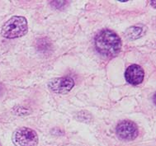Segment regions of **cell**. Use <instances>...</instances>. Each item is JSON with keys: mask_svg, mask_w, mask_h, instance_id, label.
<instances>
[{"mask_svg": "<svg viewBox=\"0 0 156 146\" xmlns=\"http://www.w3.org/2000/svg\"><path fill=\"white\" fill-rule=\"evenodd\" d=\"M97 51L106 57H113L119 53L122 41L119 36L114 31L105 29L97 35L95 38Z\"/></svg>", "mask_w": 156, "mask_h": 146, "instance_id": "6da1fadb", "label": "cell"}, {"mask_svg": "<svg viewBox=\"0 0 156 146\" xmlns=\"http://www.w3.org/2000/svg\"><path fill=\"white\" fill-rule=\"evenodd\" d=\"M27 32V22L24 17L14 16L8 20L2 27V36L14 39L24 36Z\"/></svg>", "mask_w": 156, "mask_h": 146, "instance_id": "7a4b0ae2", "label": "cell"}, {"mask_svg": "<svg viewBox=\"0 0 156 146\" xmlns=\"http://www.w3.org/2000/svg\"><path fill=\"white\" fill-rule=\"evenodd\" d=\"M12 141L16 146H37L38 135L33 130L22 127L13 133Z\"/></svg>", "mask_w": 156, "mask_h": 146, "instance_id": "3957f363", "label": "cell"}, {"mask_svg": "<svg viewBox=\"0 0 156 146\" xmlns=\"http://www.w3.org/2000/svg\"><path fill=\"white\" fill-rule=\"evenodd\" d=\"M116 135L122 141H131L135 140L138 135V128L136 124L131 121L120 122L116 129Z\"/></svg>", "mask_w": 156, "mask_h": 146, "instance_id": "277c9868", "label": "cell"}, {"mask_svg": "<svg viewBox=\"0 0 156 146\" xmlns=\"http://www.w3.org/2000/svg\"><path fill=\"white\" fill-rule=\"evenodd\" d=\"M74 86V79L69 77L57 78L49 82V88L57 93H69Z\"/></svg>", "mask_w": 156, "mask_h": 146, "instance_id": "5b68a950", "label": "cell"}, {"mask_svg": "<svg viewBox=\"0 0 156 146\" xmlns=\"http://www.w3.org/2000/svg\"><path fill=\"white\" fill-rule=\"evenodd\" d=\"M145 72L140 65H131L126 69L125 73V78L126 81L133 85H138L141 84L144 80Z\"/></svg>", "mask_w": 156, "mask_h": 146, "instance_id": "8992f818", "label": "cell"}, {"mask_svg": "<svg viewBox=\"0 0 156 146\" xmlns=\"http://www.w3.org/2000/svg\"><path fill=\"white\" fill-rule=\"evenodd\" d=\"M143 34H144V31H143L142 27H131L126 31V37L127 39L135 40L141 37Z\"/></svg>", "mask_w": 156, "mask_h": 146, "instance_id": "52a82bcc", "label": "cell"}, {"mask_svg": "<svg viewBox=\"0 0 156 146\" xmlns=\"http://www.w3.org/2000/svg\"><path fill=\"white\" fill-rule=\"evenodd\" d=\"M0 146H1V144H0Z\"/></svg>", "mask_w": 156, "mask_h": 146, "instance_id": "ba28073f", "label": "cell"}]
</instances>
